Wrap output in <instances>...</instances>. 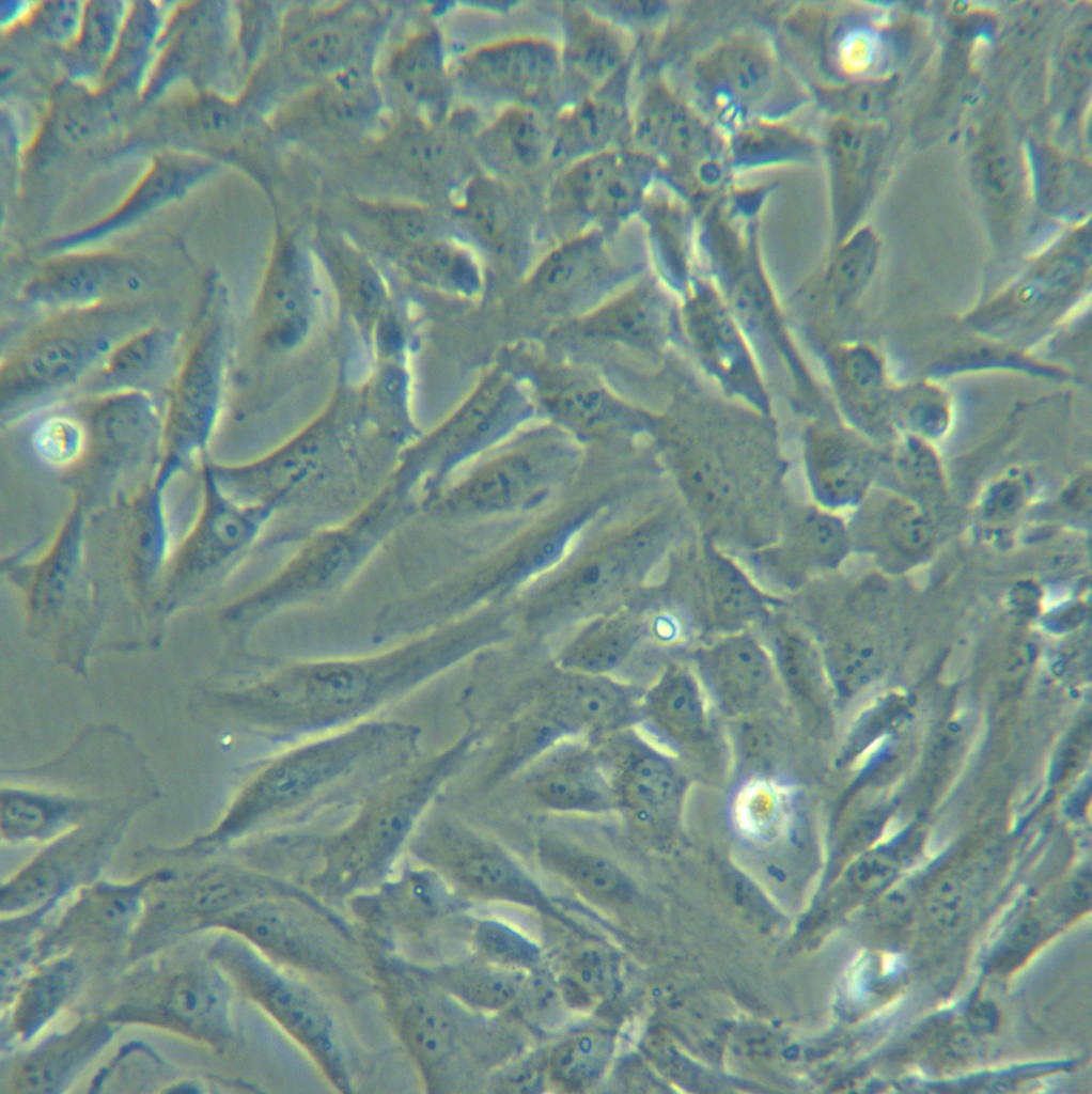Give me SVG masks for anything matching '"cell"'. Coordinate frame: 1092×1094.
<instances>
[{"label":"cell","mask_w":1092,"mask_h":1094,"mask_svg":"<svg viewBox=\"0 0 1092 1094\" xmlns=\"http://www.w3.org/2000/svg\"><path fill=\"white\" fill-rule=\"evenodd\" d=\"M214 956L236 988L303 1050L331 1087L353 1093L362 1085L372 1066L368 1017L237 935L222 938Z\"/></svg>","instance_id":"cell-1"},{"label":"cell","mask_w":1092,"mask_h":1094,"mask_svg":"<svg viewBox=\"0 0 1092 1094\" xmlns=\"http://www.w3.org/2000/svg\"><path fill=\"white\" fill-rule=\"evenodd\" d=\"M364 1016L380 1010L370 949L348 916L318 897L262 900L213 922Z\"/></svg>","instance_id":"cell-2"},{"label":"cell","mask_w":1092,"mask_h":1094,"mask_svg":"<svg viewBox=\"0 0 1092 1094\" xmlns=\"http://www.w3.org/2000/svg\"><path fill=\"white\" fill-rule=\"evenodd\" d=\"M378 998L392 1034L428 1092L461 1084L470 1021L425 967L369 944Z\"/></svg>","instance_id":"cell-3"},{"label":"cell","mask_w":1092,"mask_h":1094,"mask_svg":"<svg viewBox=\"0 0 1092 1094\" xmlns=\"http://www.w3.org/2000/svg\"><path fill=\"white\" fill-rule=\"evenodd\" d=\"M434 778L405 779L377 808L323 848L318 872L308 888L325 904L345 913L346 903L371 890L394 871L400 850L423 808Z\"/></svg>","instance_id":"cell-4"},{"label":"cell","mask_w":1092,"mask_h":1094,"mask_svg":"<svg viewBox=\"0 0 1092 1094\" xmlns=\"http://www.w3.org/2000/svg\"><path fill=\"white\" fill-rule=\"evenodd\" d=\"M449 885L425 864L404 865L352 897L344 911L368 943L425 967L434 937L453 908Z\"/></svg>","instance_id":"cell-5"},{"label":"cell","mask_w":1092,"mask_h":1094,"mask_svg":"<svg viewBox=\"0 0 1092 1094\" xmlns=\"http://www.w3.org/2000/svg\"><path fill=\"white\" fill-rule=\"evenodd\" d=\"M411 850L420 863L437 871L452 886L552 912L547 895L505 849L465 826L438 823L420 835Z\"/></svg>","instance_id":"cell-6"},{"label":"cell","mask_w":1092,"mask_h":1094,"mask_svg":"<svg viewBox=\"0 0 1092 1094\" xmlns=\"http://www.w3.org/2000/svg\"><path fill=\"white\" fill-rule=\"evenodd\" d=\"M597 737L594 749L608 780L614 810L638 831L671 829L681 786L670 761L628 728Z\"/></svg>","instance_id":"cell-7"},{"label":"cell","mask_w":1092,"mask_h":1094,"mask_svg":"<svg viewBox=\"0 0 1092 1094\" xmlns=\"http://www.w3.org/2000/svg\"><path fill=\"white\" fill-rule=\"evenodd\" d=\"M391 731L388 725L361 726L281 757L256 782L249 802L252 814L266 819L314 798L350 773L373 752L375 747H369L381 743Z\"/></svg>","instance_id":"cell-8"},{"label":"cell","mask_w":1092,"mask_h":1094,"mask_svg":"<svg viewBox=\"0 0 1092 1094\" xmlns=\"http://www.w3.org/2000/svg\"><path fill=\"white\" fill-rule=\"evenodd\" d=\"M642 698L633 687L608 675L572 672L549 684L540 712L567 734L591 732L600 736L641 720Z\"/></svg>","instance_id":"cell-9"},{"label":"cell","mask_w":1092,"mask_h":1094,"mask_svg":"<svg viewBox=\"0 0 1092 1094\" xmlns=\"http://www.w3.org/2000/svg\"><path fill=\"white\" fill-rule=\"evenodd\" d=\"M526 782L533 798L553 811L599 814L614 810L594 747L557 741L539 755Z\"/></svg>","instance_id":"cell-10"},{"label":"cell","mask_w":1092,"mask_h":1094,"mask_svg":"<svg viewBox=\"0 0 1092 1094\" xmlns=\"http://www.w3.org/2000/svg\"><path fill=\"white\" fill-rule=\"evenodd\" d=\"M233 985L230 978L215 969L174 973L157 990L153 1017L209 1042L225 1044L234 1035Z\"/></svg>","instance_id":"cell-11"},{"label":"cell","mask_w":1092,"mask_h":1094,"mask_svg":"<svg viewBox=\"0 0 1092 1094\" xmlns=\"http://www.w3.org/2000/svg\"><path fill=\"white\" fill-rule=\"evenodd\" d=\"M704 681L723 709L749 714L761 708L774 688L771 662L751 637H729L701 657Z\"/></svg>","instance_id":"cell-12"},{"label":"cell","mask_w":1092,"mask_h":1094,"mask_svg":"<svg viewBox=\"0 0 1092 1094\" xmlns=\"http://www.w3.org/2000/svg\"><path fill=\"white\" fill-rule=\"evenodd\" d=\"M557 68L553 49L539 41L521 40L478 51L468 64L469 76L487 89L531 96L545 89Z\"/></svg>","instance_id":"cell-13"},{"label":"cell","mask_w":1092,"mask_h":1094,"mask_svg":"<svg viewBox=\"0 0 1092 1094\" xmlns=\"http://www.w3.org/2000/svg\"><path fill=\"white\" fill-rule=\"evenodd\" d=\"M536 856L546 870L597 903L619 907L633 891L619 864L598 851L546 837L536 843Z\"/></svg>","instance_id":"cell-14"},{"label":"cell","mask_w":1092,"mask_h":1094,"mask_svg":"<svg viewBox=\"0 0 1092 1094\" xmlns=\"http://www.w3.org/2000/svg\"><path fill=\"white\" fill-rule=\"evenodd\" d=\"M617 1047L613 1030L587 1027L561 1038L546 1053L547 1084L563 1092H586L606 1075Z\"/></svg>","instance_id":"cell-15"},{"label":"cell","mask_w":1092,"mask_h":1094,"mask_svg":"<svg viewBox=\"0 0 1092 1094\" xmlns=\"http://www.w3.org/2000/svg\"><path fill=\"white\" fill-rule=\"evenodd\" d=\"M432 979L467 1009L495 1013L514 1005L527 971L487 962L425 967ZM529 971V970H528Z\"/></svg>","instance_id":"cell-16"},{"label":"cell","mask_w":1092,"mask_h":1094,"mask_svg":"<svg viewBox=\"0 0 1092 1094\" xmlns=\"http://www.w3.org/2000/svg\"><path fill=\"white\" fill-rule=\"evenodd\" d=\"M704 702L691 675L670 671L642 698L641 720L671 743L695 738L703 729Z\"/></svg>","instance_id":"cell-17"},{"label":"cell","mask_w":1092,"mask_h":1094,"mask_svg":"<svg viewBox=\"0 0 1092 1094\" xmlns=\"http://www.w3.org/2000/svg\"><path fill=\"white\" fill-rule=\"evenodd\" d=\"M617 153L593 155L576 165L563 181L566 201L586 212L619 214L635 199L631 169Z\"/></svg>","instance_id":"cell-18"},{"label":"cell","mask_w":1092,"mask_h":1094,"mask_svg":"<svg viewBox=\"0 0 1092 1094\" xmlns=\"http://www.w3.org/2000/svg\"><path fill=\"white\" fill-rule=\"evenodd\" d=\"M105 1035L100 1027H87L49 1043L18 1065L12 1077L14 1090L26 1093L52 1092Z\"/></svg>","instance_id":"cell-19"},{"label":"cell","mask_w":1092,"mask_h":1094,"mask_svg":"<svg viewBox=\"0 0 1092 1094\" xmlns=\"http://www.w3.org/2000/svg\"><path fill=\"white\" fill-rule=\"evenodd\" d=\"M136 888L103 889L88 893L71 911L65 925L91 936H113L124 932L140 909Z\"/></svg>","instance_id":"cell-20"},{"label":"cell","mask_w":1092,"mask_h":1094,"mask_svg":"<svg viewBox=\"0 0 1092 1094\" xmlns=\"http://www.w3.org/2000/svg\"><path fill=\"white\" fill-rule=\"evenodd\" d=\"M73 969L58 963L34 975L21 991L14 1012L16 1031L27 1036L36 1031L64 1001L72 985Z\"/></svg>","instance_id":"cell-21"},{"label":"cell","mask_w":1092,"mask_h":1094,"mask_svg":"<svg viewBox=\"0 0 1092 1094\" xmlns=\"http://www.w3.org/2000/svg\"><path fill=\"white\" fill-rule=\"evenodd\" d=\"M568 52L576 71L588 80L597 82L609 77L622 59V48L614 33L584 17L574 24Z\"/></svg>","instance_id":"cell-22"},{"label":"cell","mask_w":1092,"mask_h":1094,"mask_svg":"<svg viewBox=\"0 0 1092 1094\" xmlns=\"http://www.w3.org/2000/svg\"><path fill=\"white\" fill-rule=\"evenodd\" d=\"M810 470L815 494L825 503L845 504L865 487L867 475L859 464L838 447H820Z\"/></svg>","instance_id":"cell-23"},{"label":"cell","mask_w":1092,"mask_h":1094,"mask_svg":"<svg viewBox=\"0 0 1092 1094\" xmlns=\"http://www.w3.org/2000/svg\"><path fill=\"white\" fill-rule=\"evenodd\" d=\"M472 940L483 960L497 966L528 971L536 967L541 958L535 942L501 921H480Z\"/></svg>","instance_id":"cell-24"},{"label":"cell","mask_w":1092,"mask_h":1094,"mask_svg":"<svg viewBox=\"0 0 1092 1094\" xmlns=\"http://www.w3.org/2000/svg\"><path fill=\"white\" fill-rule=\"evenodd\" d=\"M558 981L570 1009L591 1006L610 988V963L602 950L582 949L572 957L565 974Z\"/></svg>","instance_id":"cell-25"},{"label":"cell","mask_w":1092,"mask_h":1094,"mask_svg":"<svg viewBox=\"0 0 1092 1094\" xmlns=\"http://www.w3.org/2000/svg\"><path fill=\"white\" fill-rule=\"evenodd\" d=\"M514 1005L527 1022L542 1030L559 1027L571 1010L558 979L536 967L527 971Z\"/></svg>","instance_id":"cell-26"},{"label":"cell","mask_w":1092,"mask_h":1094,"mask_svg":"<svg viewBox=\"0 0 1092 1094\" xmlns=\"http://www.w3.org/2000/svg\"><path fill=\"white\" fill-rule=\"evenodd\" d=\"M543 130L537 118L527 109L508 111L495 128V143L501 153L521 167L537 161L543 150Z\"/></svg>","instance_id":"cell-27"},{"label":"cell","mask_w":1092,"mask_h":1094,"mask_svg":"<svg viewBox=\"0 0 1092 1094\" xmlns=\"http://www.w3.org/2000/svg\"><path fill=\"white\" fill-rule=\"evenodd\" d=\"M795 538L807 560L823 566L838 563L847 547L842 523L836 517L821 512L810 513L801 519Z\"/></svg>","instance_id":"cell-28"},{"label":"cell","mask_w":1092,"mask_h":1094,"mask_svg":"<svg viewBox=\"0 0 1092 1094\" xmlns=\"http://www.w3.org/2000/svg\"><path fill=\"white\" fill-rule=\"evenodd\" d=\"M81 346L71 338H52L34 346L22 362V371L33 381L53 384L66 380L81 366Z\"/></svg>","instance_id":"cell-29"},{"label":"cell","mask_w":1092,"mask_h":1094,"mask_svg":"<svg viewBox=\"0 0 1092 1094\" xmlns=\"http://www.w3.org/2000/svg\"><path fill=\"white\" fill-rule=\"evenodd\" d=\"M84 429L74 417L64 413L45 418L34 429L32 441L36 453L50 465L73 463L84 447Z\"/></svg>","instance_id":"cell-30"},{"label":"cell","mask_w":1092,"mask_h":1094,"mask_svg":"<svg viewBox=\"0 0 1092 1094\" xmlns=\"http://www.w3.org/2000/svg\"><path fill=\"white\" fill-rule=\"evenodd\" d=\"M778 663L787 683L801 697H818L823 674L811 646L795 635L780 639L777 646Z\"/></svg>","instance_id":"cell-31"},{"label":"cell","mask_w":1092,"mask_h":1094,"mask_svg":"<svg viewBox=\"0 0 1092 1094\" xmlns=\"http://www.w3.org/2000/svg\"><path fill=\"white\" fill-rule=\"evenodd\" d=\"M884 528L890 543L905 554H916L931 541V527L920 509L909 500L894 499L884 513Z\"/></svg>","instance_id":"cell-32"},{"label":"cell","mask_w":1092,"mask_h":1094,"mask_svg":"<svg viewBox=\"0 0 1092 1094\" xmlns=\"http://www.w3.org/2000/svg\"><path fill=\"white\" fill-rule=\"evenodd\" d=\"M719 69L727 84L742 97L755 98L767 88L768 66L752 49L734 47L726 51L721 56Z\"/></svg>","instance_id":"cell-33"},{"label":"cell","mask_w":1092,"mask_h":1094,"mask_svg":"<svg viewBox=\"0 0 1092 1094\" xmlns=\"http://www.w3.org/2000/svg\"><path fill=\"white\" fill-rule=\"evenodd\" d=\"M105 280V275L96 267L71 266L50 277L41 286L38 295L52 302H85L102 293Z\"/></svg>","instance_id":"cell-34"},{"label":"cell","mask_w":1092,"mask_h":1094,"mask_svg":"<svg viewBox=\"0 0 1092 1094\" xmlns=\"http://www.w3.org/2000/svg\"><path fill=\"white\" fill-rule=\"evenodd\" d=\"M469 201L471 217L480 233L495 244H502L510 230V213L504 196L488 183H478L473 186Z\"/></svg>","instance_id":"cell-35"},{"label":"cell","mask_w":1092,"mask_h":1094,"mask_svg":"<svg viewBox=\"0 0 1092 1094\" xmlns=\"http://www.w3.org/2000/svg\"><path fill=\"white\" fill-rule=\"evenodd\" d=\"M599 330L624 339L644 338L651 330L652 313L645 300L627 297L611 304L596 319Z\"/></svg>","instance_id":"cell-36"},{"label":"cell","mask_w":1092,"mask_h":1094,"mask_svg":"<svg viewBox=\"0 0 1092 1094\" xmlns=\"http://www.w3.org/2000/svg\"><path fill=\"white\" fill-rule=\"evenodd\" d=\"M592 248L587 243H574L555 251L541 267L537 281L547 290H562L573 284L591 261Z\"/></svg>","instance_id":"cell-37"},{"label":"cell","mask_w":1092,"mask_h":1094,"mask_svg":"<svg viewBox=\"0 0 1092 1094\" xmlns=\"http://www.w3.org/2000/svg\"><path fill=\"white\" fill-rule=\"evenodd\" d=\"M713 598L721 614L731 620L747 619L755 607L751 589L732 569L726 568L714 580Z\"/></svg>","instance_id":"cell-38"},{"label":"cell","mask_w":1092,"mask_h":1094,"mask_svg":"<svg viewBox=\"0 0 1092 1094\" xmlns=\"http://www.w3.org/2000/svg\"><path fill=\"white\" fill-rule=\"evenodd\" d=\"M556 408L577 421H591L606 410V396L595 386L575 382L562 388L555 397Z\"/></svg>","instance_id":"cell-39"},{"label":"cell","mask_w":1092,"mask_h":1094,"mask_svg":"<svg viewBox=\"0 0 1092 1094\" xmlns=\"http://www.w3.org/2000/svg\"><path fill=\"white\" fill-rule=\"evenodd\" d=\"M160 343L156 335H143L137 338L121 348L111 360L109 372L119 377H136L147 371L156 355Z\"/></svg>","instance_id":"cell-40"},{"label":"cell","mask_w":1092,"mask_h":1094,"mask_svg":"<svg viewBox=\"0 0 1092 1094\" xmlns=\"http://www.w3.org/2000/svg\"><path fill=\"white\" fill-rule=\"evenodd\" d=\"M901 470L914 485L933 489L939 486L940 474L937 462L930 450L920 443H909L900 458Z\"/></svg>","instance_id":"cell-41"},{"label":"cell","mask_w":1092,"mask_h":1094,"mask_svg":"<svg viewBox=\"0 0 1092 1094\" xmlns=\"http://www.w3.org/2000/svg\"><path fill=\"white\" fill-rule=\"evenodd\" d=\"M547 1084L546 1056L511 1068L498 1083L501 1092H540Z\"/></svg>","instance_id":"cell-42"},{"label":"cell","mask_w":1092,"mask_h":1094,"mask_svg":"<svg viewBox=\"0 0 1092 1094\" xmlns=\"http://www.w3.org/2000/svg\"><path fill=\"white\" fill-rule=\"evenodd\" d=\"M345 50V41L336 31H322L310 35L302 45L308 62L315 66H327L338 60Z\"/></svg>","instance_id":"cell-43"},{"label":"cell","mask_w":1092,"mask_h":1094,"mask_svg":"<svg viewBox=\"0 0 1092 1094\" xmlns=\"http://www.w3.org/2000/svg\"><path fill=\"white\" fill-rule=\"evenodd\" d=\"M608 119L609 113L607 109L593 106L583 108L575 121L571 122L567 140H580V143L589 142V144L596 140L598 142L603 135L607 134L605 128L610 126V120Z\"/></svg>","instance_id":"cell-44"},{"label":"cell","mask_w":1092,"mask_h":1094,"mask_svg":"<svg viewBox=\"0 0 1092 1094\" xmlns=\"http://www.w3.org/2000/svg\"><path fill=\"white\" fill-rule=\"evenodd\" d=\"M1023 496V485L1018 480L1004 479L990 489L985 501V512L990 517H1005L1020 505Z\"/></svg>","instance_id":"cell-45"},{"label":"cell","mask_w":1092,"mask_h":1094,"mask_svg":"<svg viewBox=\"0 0 1092 1094\" xmlns=\"http://www.w3.org/2000/svg\"><path fill=\"white\" fill-rule=\"evenodd\" d=\"M403 78L409 88L417 90L431 82L437 72V59L434 50L422 48L411 51L402 65ZM436 77V76H435Z\"/></svg>","instance_id":"cell-46"},{"label":"cell","mask_w":1092,"mask_h":1094,"mask_svg":"<svg viewBox=\"0 0 1092 1094\" xmlns=\"http://www.w3.org/2000/svg\"><path fill=\"white\" fill-rule=\"evenodd\" d=\"M914 419L921 429L929 433L939 432L946 423V413L936 405L918 406L914 409Z\"/></svg>","instance_id":"cell-47"},{"label":"cell","mask_w":1092,"mask_h":1094,"mask_svg":"<svg viewBox=\"0 0 1092 1094\" xmlns=\"http://www.w3.org/2000/svg\"><path fill=\"white\" fill-rule=\"evenodd\" d=\"M1064 501L1074 509L1085 507L1090 503L1091 478L1082 475L1071 484L1063 495Z\"/></svg>","instance_id":"cell-48"},{"label":"cell","mask_w":1092,"mask_h":1094,"mask_svg":"<svg viewBox=\"0 0 1092 1094\" xmlns=\"http://www.w3.org/2000/svg\"><path fill=\"white\" fill-rule=\"evenodd\" d=\"M307 321L301 315H293L279 331L278 340L285 347L295 346L306 334Z\"/></svg>","instance_id":"cell-49"},{"label":"cell","mask_w":1092,"mask_h":1094,"mask_svg":"<svg viewBox=\"0 0 1092 1094\" xmlns=\"http://www.w3.org/2000/svg\"><path fill=\"white\" fill-rule=\"evenodd\" d=\"M360 293L363 299L371 304L379 303L384 297V292L379 282L371 276L362 277L360 281Z\"/></svg>","instance_id":"cell-50"},{"label":"cell","mask_w":1092,"mask_h":1094,"mask_svg":"<svg viewBox=\"0 0 1092 1094\" xmlns=\"http://www.w3.org/2000/svg\"><path fill=\"white\" fill-rule=\"evenodd\" d=\"M405 387L403 373L396 368H390L384 376V388L390 396L397 397Z\"/></svg>","instance_id":"cell-51"},{"label":"cell","mask_w":1092,"mask_h":1094,"mask_svg":"<svg viewBox=\"0 0 1092 1094\" xmlns=\"http://www.w3.org/2000/svg\"><path fill=\"white\" fill-rule=\"evenodd\" d=\"M384 340H385L386 346L390 350H394V349H396L399 347L401 338H400L399 331L396 330V328L394 326H391V325L388 326V328L386 329V332L384 334Z\"/></svg>","instance_id":"cell-52"},{"label":"cell","mask_w":1092,"mask_h":1094,"mask_svg":"<svg viewBox=\"0 0 1092 1094\" xmlns=\"http://www.w3.org/2000/svg\"><path fill=\"white\" fill-rule=\"evenodd\" d=\"M901 826L899 818L893 817L890 819L884 828L882 840L887 841L893 838L900 831Z\"/></svg>","instance_id":"cell-53"}]
</instances>
